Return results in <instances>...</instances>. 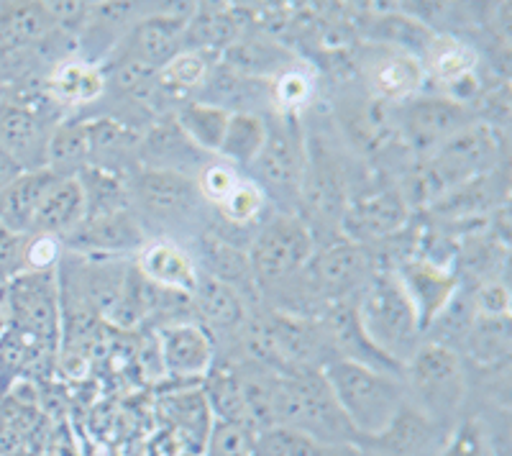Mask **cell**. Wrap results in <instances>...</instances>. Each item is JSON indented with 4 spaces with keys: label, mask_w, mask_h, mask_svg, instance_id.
Returning a JSON list of instances; mask_svg holds the SVG:
<instances>
[{
    "label": "cell",
    "mask_w": 512,
    "mask_h": 456,
    "mask_svg": "<svg viewBox=\"0 0 512 456\" xmlns=\"http://www.w3.org/2000/svg\"><path fill=\"white\" fill-rule=\"evenodd\" d=\"M274 428L297 433L323 446H356L359 436L349 426L328 387L323 369L280 372L272 400Z\"/></svg>",
    "instance_id": "obj_1"
},
{
    "label": "cell",
    "mask_w": 512,
    "mask_h": 456,
    "mask_svg": "<svg viewBox=\"0 0 512 456\" xmlns=\"http://www.w3.org/2000/svg\"><path fill=\"white\" fill-rule=\"evenodd\" d=\"M323 377L359 441L377 439L408 405L402 377L369 364L331 359L323 367Z\"/></svg>",
    "instance_id": "obj_2"
},
{
    "label": "cell",
    "mask_w": 512,
    "mask_h": 456,
    "mask_svg": "<svg viewBox=\"0 0 512 456\" xmlns=\"http://www.w3.org/2000/svg\"><path fill=\"white\" fill-rule=\"evenodd\" d=\"M354 308L369 344L400 369L405 367L423 344V328L395 272H377L354 298Z\"/></svg>",
    "instance_id": "obj_3"
},
{
    "label": "cell",
    "mask_w": 512,
    "mask_h": 456,
    "mask_svg": "<svg viewBox=\"0 0 512 456\" xmlns=\"http://www.w3.org/2000/svg\"><path fill=\"white\" fill-rule=\"evenodd\" d=\"M402 387L410 408L448 431L469 390L461 354L448 346L423 341L402 367Z\"/></svg>",
    "instance_id": "obj_4"
},
{
    "label": "cell",
    "mask_w": 512,
    "mask_h": 456,
    "mask_svg": "<svg viewBox=\"0 0 512 456\" xmlns=\"http://www.w3.org/2000/svg\"><path fill=\"white\" fill-rule=\"evenodd\" d=\"M497 154H500V141L495 129L472 121L425 159V167L418 177V193L431 200L433 195L441 198L448 190L461 188L466 182L477 180L479 175L495 170Z\"/></svg>",
    "instance_id": "obj_5"
},
{
    "label": "cell",
    "mask_w": 512,
    "mask_h": 456,
    "mask_svg": "<svg viewBox=\"0 0 512 456\" xmlns=\"http://www.w3.org/2000/svg\"><path fill=\"white\" fill-rule=\"evenodd\" d=\"M315 254L313 231L297 216H277L251 241L249 267L256 285L277 287L292 277L303 275V269Z\"/></svg>",
    "instance_id": "obj_6"
},
{
    "label": "cell",
    "mask_w": 512,
    "mask_h": 456,
    "mask_svg": "<svg viewBox=\"0 0 512 456\" xmlns=\"http://www.w3.org/2000/svg\"><path fill=\"white\" fill-rule=\"evenodd\" d=\"M308 280L310 293L323 303H344L356 298L364 287L372 282L374 259L367 246L354 244V241H333L313 254L308 267L303 269Z\"/></svg>",
    "instance_id": "obj_7"
},
{
    "label": "cell",
    "mask_w": 512,
    "mask_h": 456,
    "mask_svg": "<svg viewBox=\"0 0 512 456\" xmlns=\"http://www.w3.org/2000/svg\"><path fill=\"white\" fill-rule=\"evenodd\" d=\"M251 167L256 172L254 182L264 193L269 188L285 195H300L305 167H308V139L297 126L295 116L274 113L269 118L267 141Z\"/></svg>",
    "instance_id": "obj_8"
},
{
    "label": "cell",
    "mask_w": 512,
    "mask_h": 456,
    "mask_svg": "<svg viewBox=\"0 0 512 456\" xmlns=\"http://www.w3.org/2000/svg\"><path fill=\"white\" fill-rule=\"evenodd\" d=\"M128 203L154 221H187L198 213L200 193L195 180L175 170L144 167L126 182Z\"/></svg>",
    "instance_id": "obj_9"
},
{
    "label": "cell",
    "mask_w": 512,
    "mask_h": 456,
    "mask_svg": "<svg viewBox=\"0 0 512 456\" xmlns=\"http://www.w3.org/2000/svg\"><path fill=\"white\" fill-rule=\"evenodd\" d=\"M474 118L466 103L446 98V95H431V98H413L405 103L400 134L405 136L408 147L420 157H431L441 149L454 134L469 126Z\"/></svg>",
    "instance_id": "obj_10"
},
{
    "label": "cell",
    "mask_w": 512,
    "mask_h": 456,
    "mask_svg": "<svg viewBox=\"0 0 512 456\" xmlns=\"http://www.w3.org/2000/svg\"><path fill=\"white\" fill-rule=\"evenodd\" d=\"M408 221L410 203L402 190H377V193L346 203L338 228L344 231L346 241L367 246L400 234Z\"/></svg>",
    "instance_id": "obj_11"
},
{
    "label": "cell",
    "mask_w": 512,
    "mask_h": 456,
    "mask_svg": "<svg viewBox=\"0 0 512 456\" xmlns=\"http://www.w3.org/2000/svg\"><path fill=\"white\" fill-rule=\"evenodd\" d=\"M395 277L413 303L425 336L428 326L441 316L446 305L459 293V275L433 259L408 257L395 269Z\"/></svg>",
    "instance_id": "obj_12"
},
{
    "label": "cell",
    "mask_w": 512,
    "mask_h": 456,
    "mask_svg": "<svg viewBox=\"0 0 512 456\" xmlns=\"http://www.w3.org/2000/svg\"><path fill=\"white\" fill-rule=\"evenodd\" d=\"M190 11L185 13H152L136 21L123 39L121 54L136 59L139 65L159 72L169 59L185 49V24Z\"/></svg>",
    "instance_id": "obj_13"
},
{
    "label": "cell",
    "mask_w": 512,
    "mask_h": 456,
    "mask_svg": "<svg viewBox=\"0 0 512 456\" xmlns=\"http://www.w3.org/2000/svg\"><path fill=\"white\" fill-rule=\"evenodd\" d=\"M144 244V226L128 208L103 216H85V221L62 239V246L82 254L141 252Z\"/></svg>",
    "instance_id": "obj_14"
},
{
    "label": "cell",
    "mask_w": 512,
    "mask_h": 456,
    "mask_svg": "<svg viewBox=\"0 0 512 456\" xmlns=\"http://www.w3.org/2000/svg\"><path fill=\"white\" fill-rule=\"evenodd\" d=\"M159 357L175 380H200L213 369V339L208 328L192 321L167 323L159 331Z\"/></svg>",
    "instance_id": "obj_15"
},
{
    "label": "cell",
    "mask_w": 512,
    "mask_h": 456,
    "mask_svg": "<svg viewBox=\"0 0 512 456\" xmlns=\"http://www.w3.org/2000/svg\"><path fill=\"white\" fill-rule=\"evenodd\" d=\"M364 75H367V88L372 98L384 106H397V103L418 98L420 88L425 85L423 62L413 54L387 47L369 57Z\"/></svg>",
    "instance_id": "obj_16"
},
{
    "label": "cell",
    "mask_w": 512,
    "mask_h": 456,
    "mask_svg": "<svg viewBox=\"0 0 512 456\" xmlns=\"http://www.w3.org/2000/svg\"><path fill=\"white\" fill-rule=\"evenodd\" d=\"M49 131L34 111L18 103L0 106V149L24 172L47 167Z\"/></svg>",
    "instance_id": "obj_17"
},
{
    "label": "cell",
    "mask_w": 512,
    "mask_h": 456,
    "mask_svg": "<svg viewBox=\"0 0 512 456\" xmlns=\"http://www.w3.org/2000/svg\"><path fill=\"white\" fill-rule=\"evenodd\" d=\"M425 80L431 77L436 85L448 90L446 98L456 100L464 85L474 88V70H477V52L472 44L454 34H433L431 44L425 47L423 57Z\"/></svg>",
    "instance_id": "obj_18"
},
{
    "label": "cell",
    "mask_w": 512,
    "mask_h": 456,
    "mask_svg": "<svg viewBox=\"0 0 512 456\" xmlns=\"http://www.w3.org/2000/svg\"><path fill=\"white\" fill-rule=\"evenodd\" d=\"M446 428L436 426L410 405L402 408L390 428L369 439V446L377 456H436L446 439Z\"/></svg>",
    "instance_id": "obj_19"
},
{
    "label": "cell",
    "mask_w": 512,
    "mask_h": 456,
    "mask_svg": "<svg viewBox=\"0 0 512 456\" xmlns=\"http://www.w3.org/2000/svg\"><path fill=\"white\" fill-rule=\"evenodd\" d=\"M136 269L146 280L162 287V290L180 295L195 293V285H198L200 277L195 259L182 246H177L175 241L144 244V249L139 252V267Z\"/></svg>",
    "instance_id": "obj_20"
},
{
    "label": "cell",
    "mask_w": 512,
    "mask_h": 456,
    "mask_svg": "<svg viewBox=\"0 0 512 456\" xmlns=\"http://www.w3.org/2000/svg\"><path fill=\"white\" fill-rule=\"evenodd\" d=\"M85 193L77 177H57L52 188L47 190L36 211L29 234H44L64 239L85 221Z\"/></svg>",
    "instance_id": "obj_21"
},
{
    "label": "cell",
    "mask_w": 512,
    "mask_h": 456,
    "mask_svg": "<svg viewBox=\"0 0 512 456\" xmlns=\"http://www.w3.org/2000/svg\"><path fill=\"white\" fill-rule=\"evenodd\" d=\"M223 62H226L228 70L251 77V80L272 82L287 67L295 65L297 57L269 36L239 34V39L223 52Z\"/></svg>",
    "instance_id": "obj_22"
},
{
    "label": "cell",
    "mask_w": 512,
    "mask_h": 456,
    "mask_svg": "<svg viewBox=\"0 0 512 456\" xmlns=\"http://www.w3.org/2000/svg\"><path fill=\"white\" fill-rule=\"evenodd\" d=\"M57 177L59 175L44 167V170L24 172L18 180H13L0 193V226L13 231V234L29 236L41 200H44V195H47V190L52 188Z\"/></svg>",
    "instance_id": "obj_23"
},
{
    "label": "cell",
    "mask_w": 512,
    "mask_h": 456,
    "mask_svg": "<svg viewBox=\"0 0 512 456\" xmlns=\"http://www.w3.org/2000/svg\"><path fill=\"white\" fill-rule=\"evenodd\" d=\"M47 272L18 275L11 290V308L18 323L36 336H52L57 331V300L54 287L44 280Z\"/></svg>",
    "instance_id": "obj_24"
},
{
    "label": "cell",
    "mask_w": 512,
    "mask_h": 456,
    "mask_svg": "<svg viewBox=\"0 0 512 456\" xmlns=\"http://www.w3.org/2000/svg\"><path fill=\"white\" fill-rule=\"evenodd\" d=\"M239 34V24L226 6H198L187 16L185 49L216 57L226 52Z\"/></svg>",
    "instance_id": "obj_25"
},
{
    "label": "cell",
    "mask_w": 512,
    "mask_h": 456,
    "mask_svg": "<svg viewBox=\"0 0 512 456\" xmlns=\"http://www.w3.org/2000/svg\"><path fill=\"white\" fill-rule=\"evenodd\" d=\"M228 118H231V111L226 108L205 103V100H190L177 111L175 123L192 147L200 152L218 154L228 129Z\"/></svg>",
    "instance_id": "obj_26"
},
{
    "label": "cell",
    "mask_w": 512,
    "mask_h": 456,
    "mask_svg": "<svg viewBox=\"0 0 512 456\" xmlns=\"http://www.w3.org/2000/svg\"><path fill=\"white\" fill-rule=\"evenodd\" d=\"M49 95L67 106H85L105 93V75L95 65L70 59L49 75Z\"/></svg>",
    "instance_id": "obj_27"
},
{
    "label": "cell",
    "mask_w": 512,
    "mask_h": 456,
    "mask_svg": "<svg viewBox=\"0 0 512 456\" xmlns=\"http://www.w3.org/2000/svg\"><path fill=\"white\" fill-rule=\"evenodd\" d=\"M190 298L195 300V308L210 326L233 328L239 326L246 316V305L239 290H233L231 285L210 275L198 277L195 293Z\"/></svg>",
    "instance_id": "obj_28"
},
{
    "label": "cell",
    "mask_w": 512,
    "mask_h": 456,
    "mask_svg": "<svg viewBox=\"0 0 512 456\" xmlns=\"http://www.w3.org/2000/svg\"><path fill=\"white\" fill-rule=\"evenodd\" d=\"M90 167L88 121H67L49 134L47 170L59 177H75Z\"/></svg>",
    "instance_id": "obj_29"
},
{
    "label": "cell",
    "mask_w": 512,
    "mask_h": 456,
    "mask_svg": "<svg viewBox=\"0 0 512 456\" xmlns=\"http://www.w3.org/2000/svg\"><path fill=\"white\" fill-rule=\"evenodd\" d=\"M267 141V118L262 113H231L218 157L228 164L251 167Z\"/></svg>",
    "instance_id": "obj_30"
},
{
    "label": "cell",
    "mask_w": 512,
    "mask_h": 456,
    "mask_svg": "<svg viewBox=\"0 0 512 456\" xmlns=\"http://www.w3.org/2000/svg\"><path fill=\"white\" fill-rule=\"evenodd\" d=\"M203 395L205 400H208V408L210 413H213V418H218V421L241 423V426L251 428L249 418H246L244 392H241L236 367L210 369L208 375H205Z\"/></svg>",
    "instance_id": "obj_31"
},
{
    "label": "cell",
    "mask_w": 512,
    "mask_h": 456,
    "mask_svg": "<svg viewBox=\"0 0 512 456\" xmlns=\"http://www.w3.org/2000/svg\"><path fill=\"white\" fill-rule=\"evenodd\" d=\"M210 75H213V57L210 54L182 49L175 59H169L167 65L157 72V88L159 93L167 95L192 93V90L203 88Z\"/></svg>",
    "instance_id": "obj_32"
},
{
    "label": "cell",
    "mask_w": 512,
    "mask_h": 456,
    "mask_svg": "<svg viewBox=\"0 0 512 456\" xmlns=\"http://www.w3.org/2000/svg\"><path fill=\"white\" fill-rule=\"evenodd\" d=\"M464 346L479 364H497L507 359L512 346L510 316H474Z\"/></svg>",
    "instance_id": "obj_33"
},
{
    "label": "cell",
    "mask_w": 512,
    "mask_h": 456,
    "mask_svg": "<svg viewBox=\"0 0 512 456\" xmlns=\"http://www.w3.org/2000/svg\"><path fill=\"white\" fill-rule=\"evenodd\" d=\"M203 262L208 267V275L216 280L226 282L233 290L241 287H254V277H251L249 257L246 252L231 246L228 241L218 239V236H203Z\"/></svg>",
    "instance_id": "obj_34"
},
{
    "label": "cell",
    "mask_w": 512,
    "mask_h": 456,
    "mask_svg": "<svg viewBox=\"0 0 512 456\" xmlns=\"http://www.w3.org/2000/svg\"><path fill=\"white\" fill-rule=\"evenodd\" d=\"M315 95V75L310 67L295 62L269 82V106L280 116H297Z\"/></svg>",
    "instance_id": "obj_35"
},
{
    "label": "cell",
    "mask_w": 512,
    "mask_h": 456,
    "mask_svg": "<svg viewBox=\"0 0 512 456\" xmlns=\"http://www.w3.org/2000/svg\"><path fill=\"white\" fill-rule=\"evenodd\" d=\"M164 413L177 431L198 441V446L203 449L210 426H213V413H210L203 392H185V395L169 398L164 403Z\"/></svg>",
    "instance_id": "obj_36"
},
{
    "label": "cell",
    "mask_w": 512,
    "mask_h": 456,
    "mask_svg": "<svg viewBox=\"0 0 512 456\" xmlns=\"http://www.w3.org/2000/svg\"><path fill=\"white\" fill-rule=\"evenodd\" d=\"M436 456H497V449L479 418H461L448 428Z\"/></svg>",
    "instance_id": "obj_37"
},
{
    "label": "cell",
    "mask_w": 512,
    "mask_h": 456,
    "mask_svg": "<svg viewBox=\"0 0 512 456\" xmlns=\"http://www.w3.org/2000/svg\"><path fill=\"white\" fill-rule=\"evenodd\" d=\"M52 18H49L47 8L39 6V3H24V6H11L3 18H0V29L3 36L13 44H29L36 41L39 36H44V31L49 29Z\"/></svg>",
    "instance_id": "obj_38"
},
{
    "label": "cell",
    "mask_w": 512,
    "mask_h": 456,
    "mask_svg": "<svg viewBox=\"0 0 512 456\" xmlns=\"http://www.w3.org/2000/svg\"><path fill=\"white\" fill-rule=\"evenodd\" d=\"M256 439H259V433L241 426V423L213 418L203 451L205 456H254Z\"/></svg>",
    "instance_id": "obj_39"
},
{
    "label": "cell",
    "mask_w": 512,
    "mask_h": 456,
    "mask_svg": "<svg viewBox=\"0 0 512 456\" xmlns=\"http://www.w3.org/2000/svg\"><path fill=\"white\" fill-rule=\"evenodd\" d=\"M264 205H267V193L254 180H244L241 177L239 185L231 190V195L218 208H221V216L228 223H233V226H246V223L256 221V218L262 216Z\"/></svg>",
    "instance_id": "obj_40"
},
{
    "label": "cell",
    "mask_w": 512,
    "mask_h": 456,
    "mask_svg": "<svg viewBox=\"0 0 512 456\" xmlns=\"http://www.w3.org/2000/svg\"><path fill=\"white\" fill-rule=\"evenodd\" d=\"M239 180H241V175L236 172V167H233V164L210 162L198 172V180H195V185H198L200 198L208 200V203H213V205H221L223 200L231 195V190L239 185Z\"/></svg>",
    "instance_id": "obj_41"
},
{
    "label": "cell",
    "mask_w": 512,
    "mask_h": 456,
    "mask_svg": "<svg viewBox=\"0 0 512 456\" xmlns=\"http://www.w3.org/2000/svg\"><path fill=\"white\" fill-rule=\"evenodd\" d=\"M62 239L57 236H44V234H29L26 236V249H24V272L39 275L47 272L54 264L59 262L62 254Z\"/></svg>",
    "instance_id": "obj_42"
},
{
    "label": "cell",
    "mask_w": 512,
    "mask_h": 456,
    "mask_svg": "<svg viewBox=\"0 0 512 456\" xmlns=\"http://www.w3.org/2000/svg\"><path fill=\"white\" fill-rule=\"evenodd\" d=\"M24 249L26 236L13 234V231L0 226V282L16 280L18 275H24Z\"/></svg>",
    "instance_id": "obj_43"
},
{
    "label": "cell",
    "mask_w": 512,
    "mask_h": 456,
    "mask_svg": "<svg viewBox=\"0 0 512 456\" xmlns=\"http://www.w3.org/2000/svg\"><path fill=\"white\" fill-rule=\"evenodd\" d=\"M472 303L477 316H510V293L500 280L482 282L472 295Z\"/></svg>",
    "instance_id": "obj_44"
},
{
    "label": "cell",
    "mask_w": 512,
    "mask_h": 456,
    "mask_svg": "<svg viewBox=\"0 0 512 456\" xmlns=\"http://www.w3.org/2000/svg\"><path fill=\"white\" fill-rule=\"evenodd\" d=\"M21 175H24V170H21L11 157L0 149V193H3V190H6L13 180H18Z\"/></svg>",
    "instance_id": "obj_45"
}]
</instances>
